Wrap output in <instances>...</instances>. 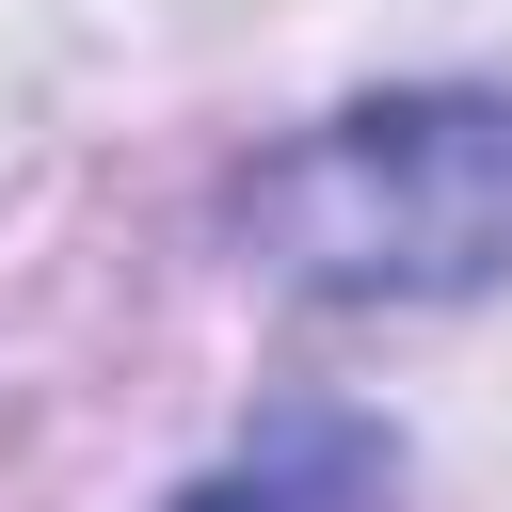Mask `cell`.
<instances>
[{"label": "cell", "instance_id": "6da1fadb", "mask_svg": "<svg viewBox=\"0 0 512 512\" xmlns=\"http://www.w3.org/2000/svg\"><path fill=\"white\" fill-rule=\"evenodd\" d=\"M256 256L336 304H448L512 272V96H368L256 160Z\"/></svg>", "mask_w": 512, "mask_h": 512}, {"label": "cell", "instance_id": "7a4b0ae2", "mask_svg": "<svg viewBox=\"0 0 512 512\" xmlns=\"http://www.w3.org/2000/svg\"><path fill=\"white\" fill-rule=\"evenodd\" d=\"M176 512H304V496H288V480H272V464H256V480H192V496H176Z\"/></svg>", "mask_w": 512, "mask_h": 512}]
</instances>
